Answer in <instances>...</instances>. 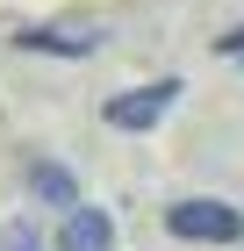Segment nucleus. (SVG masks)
I'll return each mask as SVG.
<instances>
[{
    "instance_id": "f257e3e1",
    "label": "nucleus",
    "mask_w": 244,
    "mask_h": 251,
    "mask_svg": "<svg viewBox=\"0 0 244 251\" xmlns=\"http://www.w3.org/2000/svg\"><path fill=\"white\" fill-rule=\"evenodd\" d=\"M165 230L187 237V244H237V237H244V208L194 194V201H172V208H165Z\"/></svg>"
},
{
    "instance_id": "20e7f679",
    "label": "nucleus",
    "mask_w": 244,
    "mask_h": 251,
    "mask_svg": "<svg viewBox=\"0 0 244 251\" xmlns=\"http://www.w3.org/2000/svg\"><path fill=\"white\" fill-rule=\"evenodd\" d=\"M29 194H36L43 208H79V179L65 173V165H51V158L29 165Z\"/></svg>"
},
{
    "instance_id": "f03ea898",
    "label": "nucleus",
    "mask_w": 244,
    "mask_h": 251,
    "mask_svg": "<svg viewBox=\"0 0 244 251\" xmlns=\"http://www.w3.org/2000/svg\"><path fill=\"white\" fill-rule=\"evenodd\" d=\"M172 100H180V79H151V86H130V94H115L108 108H101V122L108 129H158V122L172 115Z\"/></svg>"
},
{
    "instance_id": "0eeeda50",
    "label": "nucleus",
    "mask_w": 244,
    "mask_h": 251,
    "mask_svg": "<svg viewBox=\"0 0 244 251\" xmlns=\"http://www.w3.org/2000/svg\"><path fill=\"white\" fill-rule=\"evenodd\" d=\"M216 50H223V58H244V22H237V29H223V36H216Z\"/></svg>"
},
{
    "instance_id": "423d86ee",
    "label": "nucleus",
    "mask_w": 244,
    "mask_h": 251,
    "mask_svg": "<svg viewBox=\"0 0 244 251\" xmlns=\"http://www.w3.org/2000/svg\"><path fill=\"white\" fill-rule=\"evenodd\" d=\"M0 251H43V237L29 230V223H7V230H0Z\"/></svg>"
},
{
    "instance_id": "7ed1b4c3",
    "label": "nucleus",
    "mask_w": 244,
    "mask_h": 251,
    "mask_svg": "<svg viewBox=\"0 0 244 251\" xmlns=\"http://www.w3.org/2000/svg\"><path fill=\"white\" fill-rule=\"evenodd\" d=\"M57 251H115V215L108 208H65V223H57Z\"/></svg>"
},
{
    "instance_id": "39448f33",
    "label": "nucleus",
    "mask_w": 244,
    "mask_h": 251,
    "mask_svg": "<svg viewBox=\"0 0 244 251\" xmlns=\"http://www.w3.org/2000/svg\"><path fill=\"white\" fill-rule=\"evenodd\" d=\"M15 43H22V50H57V58H86V50H94L101 36H94V29H22Z\"/></svg>"
}]
</instances>
